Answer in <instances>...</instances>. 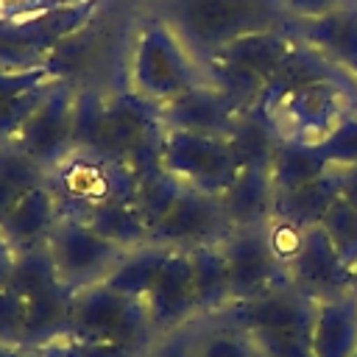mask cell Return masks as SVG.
<instances>
[{"instance_id":"cell-24","label":"cell","mask_w":357,"mask_h":357,"mask_svg":"<svg viewBox=\"0 0 357 357\" xmlns=\"http://www.w3.org/2000/svg\"><path fill=\"white\" fill-rule=\"evenodd\" d=\"M192 257V287L198 315H212L229 307V273L220 245L190 251Z\"/></svg>"},{"instance_id":"cell-15","label":"cell","mask_w":357,"mask_h":357,"mask_svg":"<svg viewBox=\"0 0 357 357\" xmlns=\"http://www.w3.org/2000/svg\"><path fill=\"white\" fill-rule=\"evenodd\" d=\"M151 324L159 332L178 329L198 318L195 287H192V257L190 251H167L156 279L142 296Z\"/></svg>"},{"instance_id":"cell-32","label":"cell","mask_w":357,"mask_h":357,"mask_svg":"<svg viewBox=\"0 0 357 357\" xmlns=\"http://www.w3.org/2000/svg\"><path fill=\"white\" fill-rule=\"evenodd\" d=\"M70 3H78V0H3V11L6 17H17V14H33L56 6H70Z\"/></svg>"},{"instance_id":"cell-11","label":"cell","mask_w":357,"mask_h":357,"mask_svg":"<svg viewBox=\"0 0 357 357\" xmlns=\"http://www.w3.org/2000/svg\"><path fill=\"white\" fill-rule=\"evenodd\" d=\"M231 234V223L220 204V195H209L192 187H178L167 209L148 231L151 245L170 251H198L220 245Z\"/></svg>"},{"instance_id":"cell-36","label":"cell","mask_w":357,"mask_h":357,"mask_svg":"<svg viewBox=\"0 0 357 357\" xmlns=\"http://www.w3.org/2000/svg\"><path fill=\"white\" fill-rule=\"evenodd\" d=\"M134 3H139V6H145V8H148V6L153 3V0H134Z\"/></svg>"},{"instance_id":"cell-37","label":"cell","mask_w":357,"mask_h":357,"mask_svg":"<svg viewBox=\"0 0 357 357\" xmlns=\"http://www.w3.org/2000/svg\"><path fill=\"white\" fill-rule=\"evenodd\" d=\"M3 17H6V11H3V0H0V20H3Z\"/></svg>"},{"instance_id":"cell-25","label":"cell","mask_w":357,"mask_h":357,"mask_svg":"<svg viewBox=\"0 0 357 357\" xmlns=\"http://www.w3.org/2000/svg\"><path fill=\"white\" fill-rule=\"evenodd\" d=\"M332 165H326L324 156H318L315 148L298 145V142H282L276 145V153L271 159V181L273 192H284L293 187H301L318 176H324Z\"/></svg>"},{"instance_id":"cell-12","label":"cell","mask_w":357,"mask_h":357,"mask_svg":"<svg viewBox=\"0 0 357 357\" xmlns=\"http://www.w3.org/2000/svg\"><path fill=\"white\" fill-rule=\"evenodd\" d=\"M75 137V84L56 78L14 137V145L45 173L73 151Z\"/></svg>"},{"instance_id":"cell-35","label":"cell","mask_w":357,"mask_h":357,"mask_svg":"<svg viewBox=\"0 0 357 357\" xmlns=\"http://www.w3.org/2000/svg\"><path fill=\"white\" fill-rule=\"evenodd\" d=\"M349 293L357 296V262L351 265V276H349Z\"/></svg>"},{"instance_id":"cell-28","label":"cell","mask_w":357,"mask_h":357,"mask_svg":"<svg viewBox=\"0 0 357 357\" xmlns=\"http://www.w3.org/2000/svg\"><path fill=\"white\" fill-rule=\"evenodd\" d=\"M324 234L329 237V243L335 245L337 257L346 262V268L351 271V265L357 262V209L349 206L346 201H335L329 206V212L321 220Z\"/></svg>"},{"instance_id":"cell-38","label":"cell","mask_w":357,"mask_h":357,"mask_svg":"<svg viewBox=\"0 0 357 357\" xmlns=\"http://www.w3.org/2000/svg\"><path fill=\"white\" fill-rule=\"evenodd\" d=\"M351 357H357V351H354V354H351Z\"/></svg>"},{"instance_id":"cell-20","label":"cell","mask_w":357,"mask_h":357,"mask_svg":"<svg viewBox=\"0 0 357 357\" xmlns=\"http://www.w3.org/2000/svg\"><path fill=\"white\" fill-rule=\"evenodd\" d=\"M56 75L50 67L36 70H0V142L17 137L33 106L50 89Z\"/></svg>"},{"instance_id":"cell-9","label":"cell","mask_w":357,"mask_h":357,"mask_svg":"<svg viewBox=\"0 0 357 357\" xmlns=\"http://www.w3.org/2000/svg\"><path fill=\"white\" fill-rule=\"evenodd\" d=\"M159 167L181 187H192L209 195H223L240 173V162L229 137L176 128H165L162 134Z\"/></svg>"},{"instance_id":"cell-39","label":"cell","mask_w":357,"mask_h":357,"mask_svg":"<svg viewBox=\"0 0 357 357\" xmlns=\"http://www.w3.org/2000/svg\"><path fill=\"white\" fill-rule=\"evenodd\" d=\"M354 84H357V75H354Z\"/></svg>"},{"instance_id":"cell-6","label":"cell","mask_w":357,"mask_h":357,"mask_svg":"<svg viewBox=\"0 0 357 357\" xmlns=\"http://www.w3.org/2000/svg\"><path fill=\"white\" fill-rule=\"evenodd\" d=\"M290 45L293 36L287 25L268 28L229 42L226 47L212 53L201 67L206 73V81L218 92H223L237 112L248 114L259 103L271 78L276 75Z\"/></svg>"},{"instance_id":"cell-5","label":"cell","mask_w":357,"mask_h":357,"mask_svg":"<svg viewBox=\"0 0 357 357\" xmlns=\"http://www.w3.org/2000/svg\"><path fill=\"white\" fill-rule=\"evenodd\" d=\"M45 187L53 195L61 218L86 223L117 204L134 201L137 170L123 159L73 148L45 173Z\"/></svg>"},{"instance_id":"cell-17","label":"cell","mask_w":357,"mask_h":357,"mask_svg":"<svg viewBox=\"0 0 357 357\" xmlns=\"http://www.w3.org/2000/svg\"><path fill=\"white\" fill-rule=\"evenodd\" d=\"M287 31L335 67L357 75V0L315 20L287 22Z\"/></svg>"},{"instance_id":"cell-26","label":"cell","mask_w":357,"mask_h":357,"mask_svg":"<svg viewBox=\"0 0 357 357\" xmlns=\"http://www.w3.org/2000/svg\"><path fill=\"white\" fill-rule=\"evenodd\" d=\"M45 184V170L33 165L14 139L0 142V220L8 215V209L33 187Z\"/></svg>"},{"instance_id":"cell-27","label":"cell","mask_w":357,"mask_h":357,"mask_svg":"<svg viewBox=\"0 0 357 357\" xmlns=\"http://www.w3.org/2000/svg\"><path fill=\"white\" fill-rule=\"evenodd\" d=\"M170 248H162V245H137V248H128L126 257L120 259V265L109 273L106 284L128 293V296H137L142 298L151 287V282L156 279L165 257H167Z\"/></svg>"},{"instance_id":"cell-21","label":"cell","mask_w":357,"mask_h":357,"mask_svg":"<svg viewBox=\"0 0 357 357\" xmlns=\"http://www.w3.org/2000/svg\"><path fill=\"white\" fill-rule=\"evenodd\" d=\"M231 229L265 226L273 218V181L271 167H240L231 187L220 195Z\"/></svg>"},{"instance_id":"cell-16","label":"cell","mask_w":357,"mask_h":357,"mask_svg":"<svg viewBox=\"0 0 357 357\" xmlns=\"http://www.w3.org/2000/svg\"><path fill=\"white\" fill-rule=\"evenodd\" d=\"M243 112L231 106V100L218 92L209 81L187 89L184 95L173 98L170 103L159 106V120L165 128L192 131V134H218L229 137L237 126Z\"/></svg>"},{"instance_id":"cell-33","label":"cell","mask_w":357,"mask_h":357,"mask_svg":"<svg viewBox=\"0 0 357 357\" xmlns=\"http://www.w3.org/2000/svg\"><path fill=\"white\" fill-rule=\"evenodd\" d=\"M337 198L357 209V162L337 167Z\"/></svg>"},{"instance_id":"cell-1","label":"cell","mask_w":357,"mask_h":357,"mask_svg":"<svg viewBox=\"0 0 357 357\" xmlns=\"http://www.w3.org/2000/svg\"><path fill=\"white\" fill-rule=\"evenodd\" d=\"M282 142L321 145L346 117L357 114L354 75L293 39L276 75L251 109Z\"/></svg>"},{"instance_id":"cell-14","label":"cell","mask_w":357,"mask_h":357,"mask_svg":"<svg viewBox=\"0 0 357 357\" xmlns=\"http://www.w3.org/2000/svg\"><path fill=\"white\" fill-rule=\"evenodd\" d=\"M282 268H284V282L312 301L349 293L351 271L337 257L335 245L329 243L321 226H310L304 231L298 248L284 259Z\"/></svg>"},{"instance_id":"cell-18","label":"cell","mask_w":357,"mask_h":357,"mask_svg":"<svg viewBox=\"0 0 357 357\" xmlns=\"http://www.w3.org/2000/svg\"><path fill=\"white\" fill-rule=\"evenodd\" d=\"M59 218H61V212H59L53 195L47 192V187L42 184V187L28 190L8 209V215L0 220V237L8 243V248L14 254L39 248V245H47Z\"/></svg>"},{"instance_id":"cell-34","label":"cell","mask_w":357,"mask_h":357,"mask_svg":"<svg viewBox=\"0 0 357 357\" xmlns=\"http://www.w3.org/2000/svg\"><path fill=\"white\" fill-rule=\"evenodd\" d=\"M11 265H14V251H11L8 243L0 237V290H6V284H8Z\"/></svg>"},{"instance_id":"cell-10","label":"cell","mask_w":357,"mask_h":357,"mask_svg":"<svg viewBox=\"0 0 357 357\" xmlns=\"http://www.w3.org/2000/svg\"><path fill=\"white\" fill-rule=\"evenodd\" d=\"M126 251V245L103 237L89 223L75 218H59L47 240V254L53 259L56 276L73 293L106 282Z\"/></svg>"},{"instance_id":"cell-7","label":"cell","mask_w":357,"mask_h":357,"mask_svg":"<svg viewBox=\"0 0 357 357\" xmlns=\"http://www.w3.org/2000/svg\"><path fill=\"white\" fill-rule=\"evenodd\" d=\"M153 337L156 329L142 298L128 296L106 282L73 293L64 340L142 351Z\"/></svg>"},{"instance_id":"cell-3","label":"cell","mask_w":357,"mask_h":357,"mask_svg":"<svg viewBox=\"0 0 357 357\" xmlns=\"http://www.w3.org/2000/svg\"><path fill=\"white\" fill-rule=\"evenodd\" d=\"M198 84H206L201 61L162 17L142 8L126 47L123 86L159 109Z\"/></svg>"},{"instance_id":"cell-30","label":"cell","mask_w":357,"mask_h":357,"mask_svg":"<svg viewBox=\"0 0 357 357\" xmlns=\"http://www.w3.org/2000/svg\"><path fill=\"white\" fill-rule=\"evenodd\" d=\"M139 357H192V321L178 329L159 332L139 351Z\"/></svg>"},{"instance_id":"cell-31","label":"cell","mask_w":357,"mask_h":357,"mask_svg":"<svg viewBox=\"0 0 357 357\" xmlns=\"http://www.w3.org/2000/svg\"><path fill=\"white\" fill-rule=\"evenodd\" d=\"M354 0H279L287 22H296V20H315V17H324L329 11H337L343 6H349Z\"/></svg>"},{"instance_id":"cell-4","label":"cell","mask_w":357,"mask_h":357,"mask_svg":"<svg viewBox=\"0 0 357 357\" xmlns=\"http://www.w3.org/2000/svg\"><path fill=\"white\" fill-rule=\"evenodd\" d=\"M148 11L181 36L201 64L245 33L287 25L279 0H153Z\"/></svg>"},{"instance_id":"cell-13","label":"cell","mask_w":357,"mask_h":357,"mask_svg":"<svg viewBox=\"0 0 357 357\" xmlns=\"http://www.w3.org/2000/svg\"><path fill=\"white\" fill-rule=\"evenodd\" d=\"M265 226L231 229V234L220 243L229 273V304L254 298L273 290L276 284H284V268L268 240Z\"/></svg>"},{"instance_id":"cell-19","label":"cell","mask_w":357,"mask_h":357,"mask_svg":"<svg viewBox=\"0 0 357 357\" xmlns=\"http://www.w3.org/2000/svg\"><path fill=\"white\" fill-rule=\"evenodd\" d=\"M312 357H351L357 351V296L343 293L315 301L310 326Z\"/></svg>"},{"instance_id":"cell-22","label":"cell","mask_w":357,"mask_h":357,"mask_svg":"<svg viewBox=\"0 0 357 357\" xmlns=\"http://www.w3.org/2000/svg\"><path fill=\"white\" fill-rule=\"evenodd\" d=\"M192 357H268L254 332L226 312L198 315L192 321Z\"/></svg>"},{"instance_id":"cell-2","label":"cell","mask_w":357,"mask_h":357,"mask_svg":"<svg viewBox=\"0 0 357 357\" xmlns=\"http://www.w3.org/2000/svg\"><path fill=\"white\" fill-rule=\"evenodd\" d=\"M162 134L159 109L126 86H75L73 148L123 159L139 176L159 167Z\"/></svg>"},{"instance_id":"cell-29","label":"cell","mask_w":357,"mask_h":357,"mask_svg":"<svg viewBox=\"0 0 357 357\" xmlns=\"http://www.w3.org/2000/svg\"><path fill=\"white\" fill-rule=\"evenodd\" d=\"M318 156L326 159L332 167H346L357 162V114L346 117L321 145H315Z\"/></svg>"},{"instance_id":"cell-8","label":"cell","mask_w":357,"mask_h":357,"mask_svg":"<svg viewBox=\"0 0 357 357\" xmlns=\"http://www.w3.org/2000/svg\"><path fill=\"white\" fill-rule=\"evenodd\" d=\"M103 0H78L33 14L0 20V70H36L47 67L56 50L78 33Z\"/></svg>"},{"instance_id":"cell-23","label":"cell","mask_w":357,"mask_h":357,"mask_svg":"<svg viewBox=\"0 0 357 357\" xmlns=\"http://www.w3.org/2000/svg\"><path fill=\"white\" fill-rule=\"evenodd\" d=\"M337 201V167H329L324 176L284 190L273 192V220H284L293 226H321L329 206Z\"/></svg>"}]
</instances>
